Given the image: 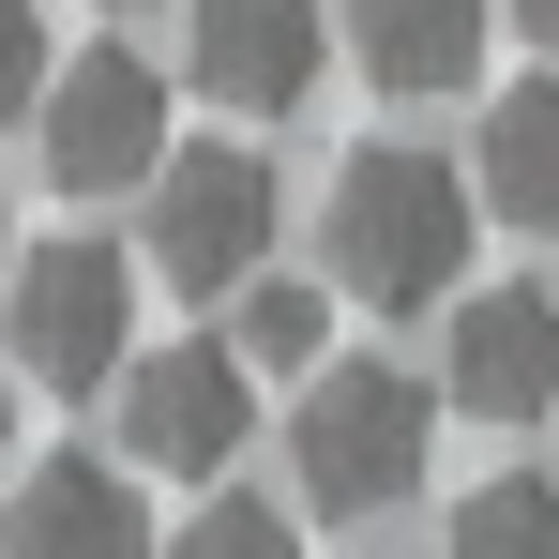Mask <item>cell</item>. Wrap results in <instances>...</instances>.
<instances>
[{"label":"cell","instance_id":"obj_12","mask_svg":"<svg viewBox=\"0 0 559 559\" xmlns=\"http://www.w3.org/2000/svg\"><path fill=\"white\" fill-rule=\"evenodd\" d=\"M227 348H242L258 378H318L333 364V287L318 273H258L242 302H227Z\"/></svg>","mask_w":559,"mask_h":559},{"label":"cell","instance_id":"obj_8","mask_svg":"<svg viewBox=\"0 0 559 559\" xmlns=\"http://www.w3.org/2000/svg\"><path fill=\"white\" fill-rule=\"evenodd\" d=\"M439 393L468 424H545L559 408V287H454Z\"/></svg>","mask_w":559,"mask_h":559},{"label":"cell","instance_id":"obj_19","mask_svg":"<svg viewBox=\"0 0 559 559\" xmlns=\"http://www.w3.org/2000/svg\"><path fill=\"white\" fill-rule=\"evenodd\" d=\"M0 273H15V227H0Z\"/></svg>","mask_w":559,"mask_h":559},{"label":"cell","instance_id":"obj_2","mask_svg":"<svg viewBox=\"0 0 559 559\" xmlns=\"http://www.w3.org/2000/svg\"><path fill=\"white\" fill-rule=\"evenodd\" d=\"M424 454H439V393L424 378H393V364L302 378V424H287L302 514H393V499H424Z\"/></svg>","mask_w":559,"mask_h":559},{"label":"cell","instance_id":"obj_15","mask_svg":"<svg viewBox=\"0 0 559 559\" xmlns=\"http://www.w3.org/2000/svg\"><path fill=\"white\" fill-rule=\"evenodd\" d=\"M46 76H61V61H46V15H31V0H0V121H31Z\"/></svg>","mask_w":559,"mask_h":559},{"label":"cell","instance_id":"obj_16","mask_svg":"<svg viewBox=\"0 0 559 559\" xmlns=\"http://www.w3.org/2000/svg\"><path fill=\"white\" fill-rule=\"evenodd\" d=\"M514 31H530V46H545V61H559V0H514Z\"/></svg>","mask_w":559,"mask_h":559},{"label":"cell","instance_id":"obj_13","mask_svg":"<svg viewBox=\"0 0 559 559\" xmlns=\"http://www.w3.org/2000/svg\"><path fill=\"white\" fill-rule=\"evenodd\" d=\"M454 559H559V484L545 468H499L454 499Z\"/></svg>","mask_w":559,"mask_h":559},{"label":"cell","instance_id":"obj_4","mask_svg":"<svg viewBox=\"0 0 559 559\" xmlns=\"http://www.w3.org/2000/svg\"><path fill=\"white\" fill-rule=\"evenodd\" d=\"M136 197H152V227H136L152 287H182V302H242V287L273 273V152H242V136H182Z\"/></svg>","mask_w":559,"mask_h":559},{"label":"cell","instance_id":"obj_20","mask_svg":"<svg viewBox=\"0 0 559 559\" xmlns=\"http://www.w3.org/2000/svg\"><path fill=\"white\" fill-rule=\"evenodd\" d=\"M364 559H378V545H364Z\"/></svg>","mask_w":559,"mask_h":559},{"label":"cell","instance_id":"obj_11","mask_svg":"<svg viewBox=\"0 0 559 559\" xmlns=\"http://www.w3.org/2000/svg\"><path fill=\"white\" fill-rule=\"evenodd\" d=\"M468 182H484V212H499V227H530V242H559V76H530V92H499V121H484V152H468Z\"/></svg>","mask_w":559,"mask_h":559},{"label":"cell","instance_id":"obj_18","mask_svg":"<svg viewBox=\"0 0 559 559\" xmlns=\"http://www.w3.org/2000/svg\"><path fill=\"white\" fill-rule=\"evenodd\" d=\"M92 15H152V0H92Z\"/></svg>","mask_w":559,"mask_h":559},{"label":"cell","instance_id":"obj_9","mask_svg":"<svg viewBox=\"0 0 559 559\" xmlns=\"http://www.w3.org/2000/svg\"><path fill=\"white\" fill-rule=\"evenodd\" d=\"M0 559H152V514H136V468L106 454H46L0 514Z\"/></svg>","mask_w":559,"mask_h":559},{"label":"cell","instance_id":"obj_5","mask_svg":"<svg viewBox=\"0 0 559 559\" xmlns=\"http://www.w3.org/2000/svg\"><path fill=\"white\" fill-rule=\"evenodd\" d=\"M31 152H46V182L61 197H136L182 136H167V76L106 31V46H76L61 76H46V106H31Z\"/></svg>","mask_w":559,"mask_h":559},{"label":"cell","instance_id":"obj_6","mask_svg":"<svg viewBox=\"0 0 559 559\" xmlns=\"http://www.w3.org/2000/svg\"><path fill=\"white\" fill-rule=\"evenodd\" d=\"M258 424V364L242 348H136L121 364V468H167V484H212Z\"/></svg>","mask_w":559,"mask_h":559},{"label":"cell","instance_id":"obj_7","mask_svg":"<svg viewBox=\"0 0 559 559\" xmlns=\"http://www.w3.org/2000/svg\"><path fill=\"white\" fill-rule=\"evenodd\" d=\"M182 76L227 121H287L333 76V0H182Z\"/></svg>","mask_w":559,"mask_h":559},{"label":"cell","instance_id":"obj_10","mask_svg":"<svg viewBox=\"0 0 559 559\" xmlns=\"http://www.w3.org/2000/svg\"><path fill=\"white\" fill-rule=\"evenodd\" d=\"M348 61L378 92H468L484 76V0H348Z\"/></svg>","mask_w":559,"mask_h":559},{"label":"cell","instance_id":"obj_1","mask_svg":"<svg viewBox=\"0 0 559 559\" xmlns=\"http://www.w3.org/2000/svg\"><path fill=\"white\" fill-rule=\"evenodd\" d=\"M468 212H484V182H468V167L408 152V136H378V152H348V167H333L318 258H333V287H348L364 318H439V302H454V273H468Z\"/></svg>","mask_w":559,"mask_h":559},{"label":"cell","instance_id":"obj_3","mask_svg":"<svg viewBox=\"0 0 559 559\" xmlns=\"http://www.w3.org/2000/svg\"><path fill=\"white\" fill-rule=\"evenodd\" d=\"M0 333H15V378H31V393H121V364H136V258L92 242V227L15 242Z\"/></svg>","mask_w":559,"mask_h":559},{"label":"cell","instance_id":"obj_14","mask_svg":"<svg viewBox=\"0 0 559 559\" xmlns=\"http://www.w3.org/2000/svg\"><path fill=\"white\" fill-rule=\"evenodd\" d=\"M167 559H302V530H287V499H212Z\"/></svg>","mask_w":559,"mask_h":559},{"label":"cell","instance_id":"obj_17","mask_svg":"<svg viewBox=\"0 0 559 559\" xmlns=\"http://www.w3.org/2000/svg\"><path fill=\"white\" fill-rule=\"evenodd\" d=\"M15 393H31V378H15V364H0V439H15Z\"/></svg>","mask_w":559,"mask_h":559}]
</instances>
